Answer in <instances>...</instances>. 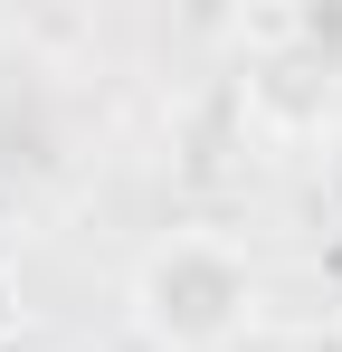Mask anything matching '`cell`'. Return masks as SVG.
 I'll list each match as a JSON object with an SVG mask.
<instances>
[{"mask_svg":"<svg viewBox=\"0 0 342 352\" xmlns=\"http://www.w3.org/2000/svg\"><path fill=\"white\" fill-rule=\"evenodd\" d=\"M124 305H133V333L152 352H228L257 324V267L219 229H171L133 257Z\"/></svg>","mask_w":342,"mask_h":352,"instance_id":"6da1fadb","label":"cell"},{"mask_svg":"<svg viewBox=\"0 0 342 352\" xmlns=\"http://www.w3.org/2000/svg\"><path fill=\"white\" fill-rule=\"evenodd\" d=\"M247 105H257L266 133H314V124L333 115V76H323L314 58H295V67H247Z\"/></svg>","mask_w":342,"mask_h":352,"instance_id":"7a4b0ae2","label":"cell"},{"mask_svg":"<svg viewBox=\"0 0 342 352\" xmlns=\"http://www.w3.org/2000/svg\"><path fill=\"white\" fill-rule=\"evenodd\" d=\"M19 324H29V305H19V276H10V267H0V352L19 343Z\"/></svg>","mask_w":342,"mask_h":352,"instance_id":"3957f363","label":"cell"}]
</instances>
